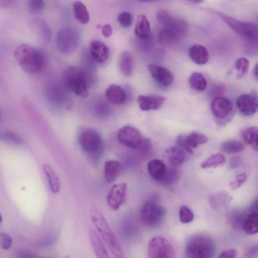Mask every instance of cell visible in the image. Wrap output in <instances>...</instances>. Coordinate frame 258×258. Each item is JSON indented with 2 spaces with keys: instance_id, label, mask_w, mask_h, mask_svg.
Here are the masks:
<instances>
[{
  "instance_id": "681fc988",
  "label": "cell",
  "mask_w": 258,
  "mask_h": 258,
  "mask_svg": "<svg viewBox=\"0 0 258 258\" xmlns=\"http://www.w3.org/2000/svg\"><path fill=\"white\" fill-rule=\"evenodd\" d=\"M257 245H256L251 247L245 254L246 257H253L257 255Z\"/></svg>"
},
{
  "instance_id": "8fae6325",
  "label": "cell",
  "mask_w": 258,
  "mask_h": 258,
  "mask_svg": "<svg viewBox=\"0 0 258 258\" xmlns=\"http://www.w3.org/2000/svg\"><path fill=\"white\" fill-rule=\"evenodd\" d=\"M117 139L121 144L133 149H140L144 140L140 132L130 125L120 128L117 133Z\"/></svg>"
},
{
  "instance_id": "d6986e66",
  "label": "cell",
  "mask_w": 258,
  "mask_h": 258,
  "mask_svg": "<svg viewBox=\"0 0 258 258\" xmlns=\"http://www.w3.org/2000/svg\"><path fill=\"white\" fill-rule=\"evenodd\" d=\"M134 32L136 36L141 40H147L151 38V27L146 15L140 14L138 16Z\"/></svg>"
},
{
  "instance_id": "c3c4849f",
  "label": "cell",
  "mask_w": 258,
  "mask_h": 258,
  "mask_svg": "<svg viewBox=\"0 0 258 258\" xmlns=\"http://www.w3.org/2000/svg\"><path fill=\"white\" fill-rule=\"evenodd\" d=\"M101 29L102 30V34L105 38L110 37L113 33L112 28L109 24L103 25Z\"/></svg>"
},
{
  "instance_id": "5b68a950",
  "label": "cell",
  "mask_w": 258,
  "mask_h": 258,
  "mask_svg": "<svg viewBox=\"0 0 258 258\" xmlns=\"http://www.w3.org/2000/svg\"><path fill=\"white\" fill-rule=\"evenodd\" d=\"M63 82L68 88L77 96L85 98L88 95L86 77L80 68L69 67L64 72Z\"/></svg>"
},
{
  "instance_id": "ab89813d",
  "label": "cell",
  "mask_w": 258,
  "mask_h": 258,
  "mask_svg": "<svg viewBox=\"0 0 258 258\" xmlns=\"http://www.w3.org/2000/svg\"><path fill=\"white\" fill-rule=\"evenodd\" d=\"M179 219L182 223L190 222L194 219V214L191 210L186 206H182L179 211Z\"/></svg>"
},
{
  "instance_id": "83f0119b",
  "label": "cell",
  "mask_w": 258,
  "mask_h": 258,
  "mask_svg": "<svg viewBox=\"0 0 258 258\" xmlns=\"http://www.w3.org/2000/svg\"><path fill=\"white\" fill-rule=\"evenodd\" d=\"M89 235L92 247L97 256L100 258L109 257L106 248L98 233L95 231L90 230Z\"/></svg>"
},
{
  "instance_id": "f907efd6",
  "label": "cell",
  "mask_w": 258,
  "mask_h": 258,
  "mask_svg": "<svg viewBox=\"0 0 258 258\" xmlns=\"http://www.w3.org/2000/svg\"><path fill=\"white\" fill-rule=\"evenodd\" d=\"M19 257H34L35 256L34 254L29 251H20L18 253Z\"/></svg>"
},
{
  "instance_id": "9a60e30c",
  "label": "cell",
  "mask_w": 258,
  "mask_h": 258,
  "mask_svg": "<svg viewBox=\"0 0 258 258\" xmlns=\"http://www.w3.org/2000/svg\"><path fill=\"white\" fill-rule=\"evenodd\" d=\"M236 105L241 114L245 116H250L257 111V98L252 94H242L237 97Z\"/></svg>"
},
{
  "instance_id": "277c9868",
  "label": "cell",
  "mask_w": 258,
  "mask_h": 258,
  "mask_svg": "<svg viewBox=\"0 0 258 258\" xmlns=\"http://www.w3.org/2000/svg\"><path fill=\"white\" fill-rule=\"evenodd\" d=\"M79 142L83 151L91 157L98 158L101 156L104 150L102 138L94 129L83 130L80 134Z\"/></svg>"
},
{
  "instance_id": "f1b7e54d",
  "label": "cell",
  "mask_w": 258,
  "mask_h": 258,
  "mask_svg": "<svg viewBox=\"0 0 258 258\" xmlns=\"http://www.w3.org/2000/svg\"><path fill=\"white\" fill-rule=\"evenodd\" d=\"M43 169L46 175L50 189L53 193L58 192L60 187L58 176L52 167L48 164H44Z\"/></svg>"
},
{
  "instance_id": "5bb4252c",
  "label": "cell",
  "mask_w": 258,
  "mask_h": 258,
  "mask_svg": "<svg viewBox=\"0 0 258 258\" xmlns=\"http://www.w3.org/2000/svg\"><path fill=\"white\" fill-rule=\"evenodd\" d=\"M207 138L204 135L192 132L185 136H180L177 140V145L182 148L189 154L193 153V149L207 142Z\"/></svg>"
},
{
  "instance_id": "4fadbf2b",
  "label": "cell",
  "mask_w": 258,
  "mask_h": 258,
  "mask_svg": "<svg viewBox=\"0 0 258 258\" xmlns=\"http://www.w3.org/2000/svg\"><path fill=\"white\" fill-rule=\"evenodd\" d=\"M211 109L214 116L219 119H224L230 115L233 111L232 101L224 97H217L212 101Z\"/></svg>"
},
{
  "instance_id": "d6a6232c",
  "label": "cell",
  "mask_w": 258,
  "mask_h": 258,
  "mask_svg": "<svg viewBox=\"0 0 258 258\" xmlns=\"http://www.w3.org/2000/svg\"><path fill=\"white\" fill-rule=\"evenodd\" d=\"M257 127L249 126L241 131V136L244 142L247 145H252L257 150Z\"/></svg>"
},
{
  "instance_id": "8d00e7d4",
  "label": "cell",
  "mask_w": 258,
  "mask_h": 258,
  "mask_svg": "<svg viewBox=\"0 0 258 258\" xmlns=\"http://www.w3.org/2000/svg\"><path fill=\"white\" fill-rule=\"evenodd\" d=\"M178 177V171L174 168H166L163 177L158 181L162 185H169L174 183Z\"/></svg>"
},
{
  "instance_id": "3957f363",
  "label": "cell",
  "mask_w": 258,
  "mask_h": 258,
  "mask_svg": "<svg viewBox=\"0 0 258 258\" xmlns=\"http://www.w3.org/2000/svg\"><path fill=\"white\" fill-rule=\"evenodd\" d=\"M215 251L212 238L204 234H196L190 237L185 249V255L190 258L211 257Z\"/></svg>"
},
{
  "instance_id": "74e56055",
  "label": "cell",
  "mask_w": 258,
  "mask_h": 258,
  "mask_svg": "<svg viewBox=\"0 0 258 258\" xmlns=\"http://www.w3.org/2000/svg\"><path fill=\"white\" fill-rule=\"evenodd\" d=\"M235 67L237 70L236 78L240 79L243 77L247 73L249 62L245 57H240L235 62Z\"/></svg>"
},
{
  "instance_id": "ffe728a7",
  "label": "cell",
  "mask_w": 258,
  "mask_h": 258,
  "mask_svg": "<svg viewBox=\"0 0 258 258\" xmlns=\"http://www.w3.org/2000/svg\"><path fill=\"white\" fill-rule=\"evenodd\" d=\"M208 201L211 207L214 210L224 209L232 200V197L227 192L221 191L209 196Z\"/></svg>"
},
{
  "instance_id": "b9f144b4",
  "label": "cell",
  "mask_w": 258,
  "mask_h": 258,
  "mask_svg": "<svg viewBox=\"0 0 258 258\" xmlns=\"http://www.w3.org/2000/svg\"><path fill=\"white\" fill-rule=\"evenodd\" d=\"M247 180V175L245 173H241L237 175L234 179L230 182L229 185L233 189H236L240 187Z\"/></svg>"
},
{
  "instance_id": "f546056e",
  "label": "cell",
  "mask_w": 258,
  "mask_h": 258,
  "mask_svg": "<svg viewBox=\"0 0 258 258\" xmlns=\"http://www.w3.org/2000/svg\"><path fill=\"white\" fill-rule=\"evenodd\" d=\"M244 231L249 235L256 234L258 231V213L251 212L246 216L242 225Z\"/></svg>"
},
{
  "instance_id": "2e32d148",
  "label": "cell",
  "mask_w": 258,
  "mask_h": 258,
  "mask_svg": "<svg viewBox=\"0 0 258 258\" xmlns=\"http://www.w3.org/2000/svg\"><path fill=\"white\" fill-rule=\"evenodd\" d=\"M147 69L152 77L161 85L168 86L173 82V75L167 69L154 64H148Z\"/></svg>"
},
{
  "instance_id": "ba28073f",
  "label": "cell",
  "mask_w": 258,
  "mask_h": 258,
  "mask_svg": "<svg viewBox=\"0 0 258 258\" xmlns=\"http://www.w3.org/2000/svg\"><path fill=\"white\" fill-rule=\"evenodd\" d=\"M165 214L166 210L163 207L154 201H150L143 205L140 217L145 225L154 228L161 224Z\"/></svg>"
},
{
  "instance_id": "f6af8a7d",
  "label": "cell",
  "mask_w": 258,
  "mask_h": 258,
  "mask_svg": "<svg viewBox=\"0 0 258 258\" xmlns=\"http://www.w3.org/2000/svg\"><path fill=\"white\" fill-rule=\"evenodd\" d=\"M246 217L242 212H234L231 217L232 224L237 227L242 226Z\"/></svg>"
},
{
  "instance_id": "9c48e42d",
  "label": "cell",
  "mask_w": 258,
  "mask_h": 258,
  "mask_svg": "<svg viewBox=\"0 0 258 258\" xmlns=\"http://www.w3.org/2000/svg\"><path fill=\"white\" fill-rule=\"evenodd\" d=\"M148 256L150 258H171L174 256V251L167 239L156 236L151 238L148 243Z\"/></svg>"
},
{
  "instance_id": "e0dca14e",
  "label": "cell",
  "mask_w": 258,
  "mask_h": 258,
  "mask_svg": "<svg viewBox=\"0 0 258 258\" xmlns=\"http://www.w3.org/2000/svg\"><path fill=\"white\" fill-rule=\"evenodd\" d=\"M166 98L160 95H143L138 96L137 102L141 110L148 111L157 110L164 104Z\"/></svg>"
},
{
  "instance_id": "f35d334b",
  "label": "cell",
  "mask_w": 258,
  "mask_h": 258,
  "mask_svg": "<svg viewBox=\"0 0 258 258\" xmlns=\"http://www.w3.org/2000/svg\"><path fill=\"white\" fill-rule=\"evenodd\" d=\"M45 8L44 0H28L27 9L28 12L33 15L41 13Z\"/></svg>"
},
{
  "instance_id": "836d02e7",
  "label": "cell",
  "mask_w": 258,
  "mask_h": 258,
  "mask_svg": "<svg viewBox=\"0 0 258 258\" xmlns=\"http://www.w3.org/2000/svg\"><path fill=\"white\" fill-rule=\"evenodd\" d=\"M188 83L190 88L196 91L204 90L207 85L205 78L199 72L192 73L189 78Z\"/></svg>"
},
{
  "instance_id": "6da1fadb",
  "label": "cell",
  "mask_w": 258,
  "mask_h": 258,
  "mask_svg": "<svg viewBox=\"0 0 258 258\" xmlns=\"http://www.w3.org/2000/svg\"><path fill=\"white\" fill-rule=\"evenodd\" d=\"M93 223L114 256L124 257L122 249L115 234L103 215L95 207H92L90 212Z\"/></svg>"
},
{
  "instance_id": "8992f818",
  "label": "cell",
  "mask_w": 258,
  "mask_h": 258,
  "mask_svg": "<svg viewBox=\"0 0 258 258\" xmlns=\"http://www.w3.org/2000/svg\"><path fill=\"white\" fill-rule=\"evenodd\" d=\"M81 39V33L78 28L71 26H65L57 33L56 45L61 52L70 53L78 48Z\"/></svg>"
},
{
  "instance_id": "603a6c76",
  "label": "cell",
  "mask_w": 258,
  "mask_h": 258,
  "mask_svg": "<svg viewBox=\"0 0 258 258\" xmlns=\"http://www.w3.org/2000/svg\"><path fill=\"white\" fill-rule=\"evenodd\" d=\"M105 97L108 101L112 103L121 105L125 101L126 94L120 86L112 84L106 89Z\"/></svg>"
},
{
  "instance_id": "30bf717a",
  "label": "cell",
  "mask_w": 258,
  "mask_h": 258,
  "mask_svg": "<svg viewBox=\"0 0 258 258\" xmlns=\"http://www.w3.org/2000/svg\"><path fill=\"white\" fill-rule=\"evenodd\" d=\"M156 17L163 28L176 33L181 37L187 30L188 25L186 21L173 16L165 11H159L157 13Z\"/></svg>"
},
{
  "instance_id": "ee69618b",
  "label": "cell",
  "mask_w": 258,
  "mask_h": 258,
  "mask_svg": "<svg viewBox=\"0 0 258 258\" xmlns=\"http://www.w3.org/2000/svg\"><path fill=\"white\" fill-rule=\"evenodd\" d=\"M39 24L40 30L44 39L46 41L49 42L51 37V32L50 28L44 21H40Z\"/></svg>"
},
{
  "instance_id": "52a82bcc",
  "label": "cell",
  "mask_w": 258,
  "mask_h": 258,
  "mask_svg": "<svg viewBox=\"0 0 258 258\" xmlns=\"http://www.w3.org/2000/svg\"><path fill=\"white\" fill-rule=\"evenodd\" d=\"M216 13L235 33L243 39L249 41L257 39L258 26L256 24L241 21L220 12H217Z\"/></svg>"
},
{
  "instance_id": "7a4b0ae2",
  "label": "cell",
  "mask_w": 258,
  "mask_h": 258,
  "mask_svg": "<svg viewBox=\"0 0 258 258\" xmlns=\"http://www.w3.org/2000/svg\"><path fill=\"white\" fill-rule=\"evenodd\" d=\"M15 57L21 69L27 73L34 74L41 70L44 64L42 53L27 44H21L14 51Z\"/></svg>"
},
{
  "instance_id": "1f68e13d",
  "label": "cell",
  "mask_w": 258,
  "mask_h": 258,
  "mask_svg": "<svg viewBox=\"0 0 258 258\" xmlns=\"http://www.w3.org/2000/svg\"><path fill=\"white\" fill-rule=\"evenodd\" d=\"M226 162V158L222 154L218 153L212 154L201 164L203 168H216L222 166Z\"/></svg>"
},
{
  "instance_id": "ac0fdd59",
  "label": "cell",
  "mask_w": 258,
  "mask_h": 258,
  "mask_svg": "<svg viewBox=\"0 0 258 258\" xmlns=\"http://www.w3.org/2000/svg\"><path fill=\"white\" fill-rule=\"evenodd\" d=\"M90 52L93 59L97 62H105L109 56L108 46L103 42L94 40L91 42L89 47Z\"/></svg>"
},
{
  "instance_id": "4316f807",
  "label": "cell",
  "mask_w": 258,
  "mask_h": 258,
  "mask_svg": "<svg viewBox=\"0 0 258 258\" xmlns=\"http://www.w3.org/2000/svg\"><path fill=\"white\" fill-rule=\"evenodd\" d=\"M181 38L176 33L163 28L158 35L159 43L162 46L168 47L176 43Z\"/></svg>"
},
{
  "instance_id": "44dd1931",
  "label": "cell",
  "mask_w": 258,
  "mask_h": 258,
  "mask_svg": "<svg viewBox=\"0 0 258 258\" xmlns=\"http://www.w3.org/2000/svg\"><path fill=\"white\" fill-rule=\"evenodd\" d=\"M121 169V164L120 162L109 160L105 162L104 167V177L108 183L114 182L117 178Z\"/></svg>"
},
{
  "instance_id": "7bdbcfd3",
  "label": "cell",
  "mask_w": 258,
  "mask_h": 258,
  "mask_svg": "<svg viewBox=\"0 0 258 258\" xmlns=\"http://www.w3.org/2000/svg\"><path fill=\"white\" fill-rule=\"evenodd\" d=\"M13 240L11 237L7 233L0 232V244L5 250L9 249L12 245Z\"/></svg>"
},
{
  "instance_id": "db71d44e",
  "label": "cell",
  "mask_w": 258,
  "mask_h": 258,
  "mask_svg": "<svg viewBox=\"0 0 258 258\" xmlns=\"http://www.w3.org/2000/svg\"><path fill=\"white\" fill-rule=\"evenodd\" d=\"M189 1L195 3L196 4H200L202 3L204 0H189Z\"/></svg>"
},
{
  "instance_id": "4dcf8cb0",
  "label": "cell",
  "mask_w": 258,
  "mask_h": 258,
  "mask_svg": "<svg viewBox=\"0 0 258 258\" xmlns=\"http://www.w3.org/2000/svg\"><path fill=\"white\" fill-rule=\"evenodd\" d=\"M73 12L76 20L81 24H87L90 20V15L85 5L81 1H76L73 5Z\"/></svg>"
},
{
  "instance_id": "cb8c5ba5",
  "label": "cell",
  "mask_w": 258,
  "mask_h": 258,
  "mask_svg": "<svg viewBox=\"0 0 258 258\" xmlns=\"http://www.w3.org/2000/svg\"><path fill=\"white\" fill-rule=\"evenodd\" d=\"M185 151L181 147L176 145L166 150L169 163L174 166L181 165L186 159Z\"/></svg>"
},
{
  "instance_id": "11a10c76",
  "label": "cell",
  "mask_w": 258,
  "mask_h": 258,
  "mask_svg": "<svg viewBox=\"0 0 258 258\" xmlns=\"http://www.w3.org/2000/svg\"><path fill=\"white\" fill-rule=\"evenodd\" d=\"M2 220H3L2 216L1 214L0 213V223L2 222Z\"/></svg>"
},
{
  "instance_id": "60d3db41",
  "label": "cell",
  "mask_w": 258,
  "mask_h": 258,
  "mask_svg": "<svg viewBox=\"0 0 258 258\" xmlns=\"http://www.w3.org/2000/svg\"><path fill=\"white\" fill-rule=\"evenodd\" d=\"M133 20L132 14L127 12H121L117 17L119 24L124 28H130L133 23Z\"/></svg>"
},
{
  "instance_id": "484cf974",
  "label": "cell",
  "mask_w": 258,
  "mask_h": 258,
  "mask_svg": "<svg viewBox=\"0 0 258 258\" xmlns=\"http://www.w3.org/2000/svg\"><path fill=\"white\" fill-rule=\"evenodd\" d=\"M147 168L150 176L154 179L159 181L163 177L166 171V167L162 160L152 159L148 162Z\"/></svg>"
},
{
  "instance_id": "7402d4cb",
  "label": "cell",
  "mask_w": 258,
  "mask_h": 258,
  "mask_svg": "<svg viewBox=\"0 0 258 258\" xmlns=\"http://www.w3.org/2000/svg\"><path fill=\"white\" fill-rule=\"evenodd\" d=\"M191 59L196 63L203 65L208 61L209 54L206 47L200 44L192 45L188 50Z\"/></svg>"
},
{
  "instance_id": "816d5d0a",
  "label": "cell",
  "mask_w": 258,
  "mask_h": 258,
  "mask_svg": "<svg viewBox=\"0 0 258 258\" xmlns=\"http://www.w3.org/2000/svg\"><path fill=\"white\" fill-rule=\"evenodd\" d=\"M253 75L255 76V78H257V64H256V65L254 66V68L253 69Z\"/></svg>"
},
{
  "instance_id": "e575fe53",
  "label": "cell",
  "mask_w": 258,
  "mask_h": 258,
  "mask_svg": "<svg viewBox=\"0 0 258 258\" xmlns=\"http://www.w3.org/2000/svg\"><path fill=\"white\" fill-rule=\"evenodd\" d=\"M0 141L15 146H21L24 144L23 139L19 135L10 131H1Z\"/></svg>"
},
{
  "instance_id": "f5cc1de1",
  "label": "cell",
  "mask_w": 258,
  "mask_h": 258,
  "mask_svg": "<svg viewBox=\"0 0 258 258\" xmlns=\"http://www.w3.org/2000/svg\"><path fill=\"white\" fill-rule=\"evenodd\" d=\"M141 2H145V3H152L158 1L159 0H138Z\"/></svg>"
},
{
  "instance_id": "9f6ffc18",
  "label": "cell",
  "mask_w": 258,
  "mask_h": 258,
  "mask_svg": "<svg viewBox=\"0 0 258 258\" xmlns=\"http://www.w3.org/2000/svg\"><path fill=\"white\" fill-rule=\"evenodd\" d=\"M0 118H1V111H0Z\"/></svg>"
},
{
  "instance_id": "d4e9b609",
  "label": "cell",
  "mask_w": 258,
  "mask_h": 258,
  "mask_svg": "<svg viewBox=\"0 0 258 258\" xmlns=\"http://www.w3.org/2000/svg\"><path fill=\"white\" fill-rule=\"evenodd\" d=\"M134 69V60L132 54L128 51H124L119 59V70L125 77L132 76Z\"/></svg>"
},
{
  "instance_id": "bcb514c9",
  "label": "cell",
  "mask_w": 258,
  "mask_h": 258,
  "mask_svg": "<svg viewBox=\"0 0 258 258\" xmlns=\"http://www.w3.org/2000/svg\"><path fill=\"white\" fill-rule=\"evenodd\" d=\"M241 164V159L239 156L232 157L229 160V167L231 169H236Z\"/></svg>"
},
{
  "instance_id": "7c38bea8",
  "label": "cell",
  "mask_w": 258,
  "mask_h": 258,
  "mask_svg": "<svg viewBox=\"0 0 258 258\" xmlns=\"http://www.w3.org/2000/svg\"><path fill=\"white\" fill-rule=\"evenodd\" d=\"M127 184L125 182L116 183L110 188L107 196L108 206L113 210H118L125 201Z\"/></svg>"
},
{
  "instance_id": "7dc6e473",
  "label": "cell",
  "mask_w": 258,
  "mask_h": 258,
  "mask_svg": "<svg viewBox=\"0 0 258 258\" xmlns=\"http://www.w3.org/2000/svg\"><path fill=\"white\" fill-rule=\"evenodd\" d=\"M236 250L235 249L232 248L222 252L219 255L220 258H234L236 255Z\"/></svg>"
},
{
  "instance_id": "d590c367",
  "label": "cell",
  "mask_w": 258,
  "mask_h": 258,
  "mask_svg": "<svg viewBox=\"0 0 258 258\" xmlns=\"http://www.w3.org/2000/svg\"><path fill=\"white\" fill-rule=\"evenodd\" d=\"M221 150L228 154H234L240 152L244 149L243 144L237 140L226 141L220 146Z\"/></svg>"
}]
</instances>
